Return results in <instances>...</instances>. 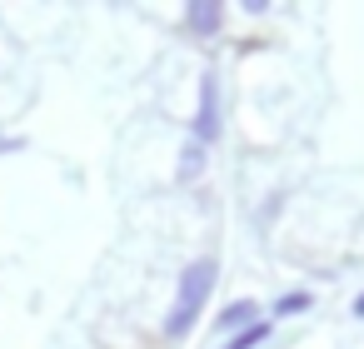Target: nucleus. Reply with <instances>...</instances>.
Wrapping results in <instances>:
<instances>
[{
  "label": "nucleus",
  "instance_id": "1",
  "mask_svg": "<svg viewBox=\"0 0 364 349\" xmlns=\"http://www.w3.org/2000/svg\"><path fill=\"white\" fill-rule=\"evenodd\" d=\"M210 289H215V264H210V259H195V264L185 269V279H180V294H175V309H170V319H165V334H175V339L190 334L195 319L205 314Z\"/></svg>",
  "mask_w": 364,
  "mask_h": 349
},
{
  "label": "nucleus",
  "instance_id": "2",
  "mask_svg": "<svg viewBox=\"0 0 364 349\" xmlns=\"http://www.w3.org/2000/svg\"><path fill=\"white\" fill-rule=\"evenodd\" d=\"M215 115H220V110H215V75H205V85H200V120H195V145H200V140L210 145V140L220 135V120H215Z\"/></svg>",
  "mask_w": 364,
  "mask_h": 349
},
{
  "label": "nucleus",
  "instance_id": "3",
  "mask_svg": "<svg viewBox=\"0 0 364 349\" xmlns=\"http://www.w3.org/2000/svg\"><path fill=\"white\" fill-rule=\"evenodd\" d=\"M250 324H259V304L255 299H240V304H230L220 314V329H250Z\"/></svg>",
  "mask_w": 364,
  "mask_h": 349
},
{
  "label": "nucleus",
  "instance_id": "4",
  "mask_svg": "<svg viewBox=\"0 0 364 349\" xmlns=\"http://www.w3.org/2000/svg\"><path fill=\"white\" fill-rule=\"evenodd\" d=\"M220 16H225L220 0H195V6H190V26H195V31H215Z\"/></svg>",
  "mask_w": 364,
  "mask_h": 349
},
{
  "label": "nucleus",
  "instance_id": "5",
  "mask_svg": "<svg viewBox=\"0 0 364 349\" xmlns=\"http://www.w3.org/2000/svg\"><path fill=\"white\" fill-rule=\"evenodd\" d=\"M264 334H269V324L259 319V324H250V329H240V334H235V339H230L225 349H255V344H259Z\"/></svg>",
  "mask_w": 364,
  "mask_h": 349
},
{
  "label": "nucleus",
  "instance_id": "6",
  "mask_svg": "<svg viewBox=\"0 0 364 349\" xmlns=\"http://www.w3.org/2000/svg\"><path fill=\"white\" fill-rule=\"evenodd\" d=\"M309 304V294H284L279 299V314H294V309H304Z\"/></svg>",
  "mask_w": 364,
  "mask_h": 349
},
{
  "label": "nucleus",
  "instance_id": "7",
  "mask_svg": "<svg viewBox=\"0 0 364 349\" xmlns=\"http://www.w3.org/2000/svg\"><path fill=\"white\" fill-rule=\"evenodd\" d=\"M195 165H200V145H190V150H185V175H195Z\"/></svg>",
  "mask_w": 364,
  "mask_h": 349
},
{
  "label": "nucleus",
  "instance_id": "8",
  "mask_svg": "<svg viewBox=\"0 0 364 349\" xmlns=\"http://www.w3.org/2000/svg\"><path fill=\"white\" fill-rule=\"evenodd\" d=\"M354 314H359V319H364V294H359V299H354Z\"/></svg>",
  "mask_w": 364,
  "mask_h": 349
}]
</instances>
